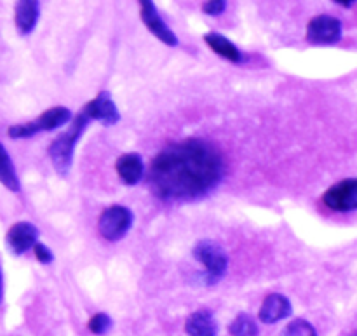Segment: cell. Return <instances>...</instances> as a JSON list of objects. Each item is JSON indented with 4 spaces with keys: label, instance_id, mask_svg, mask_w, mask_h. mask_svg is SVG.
<instances>
[{
    "label": "cell",
    "instance_id": "obj_2",
    "mask_svg": "<svg viewBox=\"0 0 357 336\" xmlns=\"http://www.w3.org/2000/svg\"><path fill=\"white\" fill-rule=\"evenodd\" d=\"M89 115H87L86 110L82 108V110L73 117L70 128L66 129L65 132H61V135L49 145L47 153L49 157H51L52 166L58 171L59 176H66V174L70 173V169H72L75 145L80 139V136L84 135L87 125H89Z\"/></svg>",
    "mask_w": 357,
    "mask_h": 336
},
{
    "label": "cell",
    "instance_id": "obj_6",
    "mask_svg": "<svg viewBox=\"0 0 357 336\" xmlns=\"http://www.w3.org/2000/svg\"><path fill=\"white\" fill-rule=\"evenodd\" d=\"M323 204L337 213H351L357 209V178L335 183L323 194Z\"/></svg>",
    "mask_w": 357,
    "mask_h": 336
},
{
    "label": "cell",
    "instance_id": "obj_4",
    "mask_svg": "<svg viewBox=\"0 0 357 336\" xmlns=\"http://www.w3.org/2000/svg\"><path fill=\"white\" fill-rule=\"evenodd\" d=\"M68 121H72V112L66 107H52L45 110L44 114L38 115L35 121L26 122V124H16L10 125L7 135L9 138L21 139V138H31V136L38 135V132L54 131V129L63 128Z\"/></svg>",
    "mask_w": 357,
    "mask_h": 336
},
{
    "label": "cell",
    "instance_id": "obj_18",
    "mask_svg": "<svg viewBox=\"0 0 357 336\" xmlns=\"http://www.w3.org/2000/svg\"><path fill=\"white\" fill-rule=\"evenodd\" d=\"M281 336H317V331L309 321L293 319L291 323L282 330Z\"/></svg>",
    "mask_w": 357,
    "mask_h": 336
},
{
    "label": "cell",
    "instance_id": "obj_1",
    "mask_svg": "<svg viewBox=\"0 0 357 336\" xmlns=\"http://www.w3.org/2000/svg\"><path fill=\"white\" fill-rule=\"evenodd\" d=\"M225 164L215 145L201 138L171 143L153 157L149 185L166 202L199 201L223 180Z\"/></svg>",
    "mask_w": 357,
    "mask_h": 336
},
{
    "label": "cell",
    "instance_id": "obj_14",
    "mask_svg": "<svg viewBox=\"0 0 357 336\" xmlns=\"http://www.w3.org/2000/svg\"><path fill=\"white\" fill-rule=\"evenodd\" d=\"M185 331L188 336H216L218 335V326H216L213 314L209 310L201 309L187 317Z\"/></svg>",
    "mask_w": 357,
    "mask_h": 336
},
{
    "label": "cell",
    "instance_id": "obj_9",
    "mask_svg": "<svg viewBox=\"0 0 357 336\" xmlns=\"http://www.w3.org/2000/svg\"><path fill=\"white\" fill-rule=\"evenodd\" d=\"M139 14H142V20L143 23L146 24V28H149V30L152 31V35H155L160 42H164V44L169 45V47L178 45V37L174 35V31L167 26L166 21L160 17L155 3L150 2V0L139 2Z\"/></svg>",
    "mask_w": 357,
    "mask_h": 336
},
{
    "label": "cell",
    "instance_id": "obj_12",
    "mask_svg": "<svg viewBox=\"0 0 357 336\" xmlns=\"http://www.w3.org/2000/svg\"><path fill=\"white\" fill-rule=\"evenodd\" d=\"M115 171H117L119 178L124 181L126 185L132 187V185L138 183L139 180L145 174V164L139 153H122L121 157L115 162Z\"/></svg>",
    "mask_w": 357,
    "mask_h": 336
},
{
    "label": "cell",
    "instance_id": "obj_8",
    "mask_svg": "<svg viewBox=\"0 0 357 336\" xmlns=\"http://www.w3.org/2000/svg\"><path fill=\"white\" fill-rule=\"evenodd\" d=\"M38 229L30 222H17L9 229L6 236V244L9 251L16 257L26 253L28 250L38 244Z\"/></svg>",
    "mask_w": 357,
    "mask_h": 336
},
{
    "label": "cell",
    "instance_id": "obj_22",
    "mask_svg": "<svg viewBox=\"0 0 357 336\" xmlns=\"http://www.w3.org/2000/svg\"><path fill=\"white\" fill-rule=\"evenodd\" d=\"M335 3H338V6H342V7H352V0H347V2H340V0H335Z\"/></svg>",
    "mask_w": 357,
    "mask_h": 336
},
{
    "label": "cell",
    "instance_id": "obj_23",
    "mask_svg": "<svg viewBox=\"0 0 357 336\" xmlns=\"http://www.w3.org/2000/svg\"><path fill=\"white\" fill-rule=\"evenodd\" d=\"M0 295H2V275H0Z\"/></svg>",
    "mask_w": 357,
    "mask_h": 336
},
{
    "label": "cell",
    "instance_id": "obj_21",
    "mask_svg": "<svg viewBox=\"0 0 357 336\" xmlns=\"http://www.w3.org/2000/svg\"><path fill=\"white\" fill-rule=\"evenodd\" d=\"M33 253H35V258H37L42 265H49V264H52V260H54V254H52V251L40 243L33 247Z\"/></svg>",
    "mask_w": 357,
    "mask_h": 336
},
{
    "label": "cell",
    "instance_id": "obj_7",
    "mask_svg": "<svg viewBox=\"0 0 357 336\" xmlns=\"http://www.w3.org/2000/svg\"><path fill=\"white\" fill-rule=\"evenodd\" d=\"M344 28L340 20L330 16V14H321L312 17L307 26V40L314 45H333L342 38Z\"/></svg>",
    "mask_w": 357,
    "mask_h": 336
},
{
    "label": "cell",
    "instance_id": "obj_20",
    "mask_svg": "<svg viewBox=\"0 0 357 336\" xmlns=\"http://www.w3.org/2000/svg\"><path fill=\"white\" fill-rule=\"evenodd\" d=\"M225 9H227L225 0H211V2L202 3V10H204L208 16H220Z\"/></svg>",
    "mask_w": 357,
    "mask_h": 336
},
{
    "label": "cell",
    "instance_id": "obj_17",
    "mask_svg": "<svg viewBox=\"0 0 357 336\" xmlns=\"http://www.w3.org/2000/svg\"><path fill=\"white\" fill-rule=\"evenodd\" d=\"M230 336H258V324L250 314H239L229 326Z\"/></svg>",
    "mask_w": 357,
    "mask_h": 336
},
{
    "label": "cell",
    "instance_id": "obj_19",
    "mask_svg": "<svg viewBox=\"0 0 357 336\" xmlns=\"http://www.w3.org/2000/svg\"><path fill=\"white\" fill-rule=\"evenodd\" d=\"M87 328H89V331L93 335H98V336L107 335L108 331L112 330L110 316H108V314H105V312L96 314V316H93L89 319V323H87Z\"/></svg>",
    "mask_w": 357,
    "mask_h": 336
},
{
    "label": "cell",
    "instance_id": "obj_16",
    "mask_svg": "<svg viewBox=\"0 0 357 336\" xmlns=\"http://www.w3.org/2000/svg\"><path fill=\"white\" fill-rule=\"evenodd\" d=\"M0 183H2L6 188H9L10 192L21 190L20 178H17L16 167H14L9 152L3 148L2 143H0Z\"/></svg>",
    "mask_w": 357,
    "mask_h": 336
},
{
    "label": "cell",
    "instance_id": "obj_15",
    "mask_svg": "<svg viewBox=\"0 0 357 336\" xmlns=\"http://www.w3.org/2000/svg\"><path fill=\"white\" fill-rule=\"evenodd\" d=\"M204 42L213 49V51L216 52V54L222 56V58H225V59H229V61L241 63L244 59L243 52L237 49V45L232 44V42H230L227 37H223V35L211 31V33L204 35Z\"/></svg>",
    "mask_w": 357,
    "mask_h": 336
},
{
    "label": "cell",
    "instance_id": "obj_5",
    "mask_svg": "<svg viewBox=\"0 0 357 336\" xmlns=\"http://www.w3.org/2000/svg\"><path fill=\"white\" fill-rule=\"evenodd\" d=\"M132 223H135V215L126 206H110L105 209L98 222V230H100L101 237L110 243H117L122 237L128 236L131 230Z\"/></svg>",
    "mask_w": 357,
    "mask_h": 336
},
{
    "label": "cell",
    "instance_id": "obj_11",
    "mask_svg": "<svg viewBox=\"0 0 357 336\" xmlns=\"http://www.w3.org/2000/svg\"><path fill=\"white\" fill-rule=\"evenodd\" d=\"M293 312L291 302L288 296L281 295V293H272L264 300L258 312V319L264 324H275L282 319H288Z\"/></svg>",
    "mask_w": 357,
    "mask_h": 336
},
{
    "label": "cell",
    "instance_id": "obj_3",
    "mask_svg": "<svg viewBox=\"0 0 357 336\" xmlns=\"http://www.w3.org/2000/svg\"><path fill=\"white\" fill-rule=\"evenodd\" d=\"M192 254L204 267V274H202L204 284H216L227 274L229 258L223 247L218 246L215 240H199Z\"/></svg>",
    "mask_w": 357,
    "mask_h": 336
},
{
    "label": "cell",
    "instance_id": "obj_13",
    "mask_svg": "<svg viewBox=\"0 0 357 336\" xmlns=\"http://www.w3.org/2000/svg\"><path fill=\"white\" fill-rule=\"evenodd\" d=\"M38 16H40V3L35 0L17 2L14 9V23L20 35H30L37 26Z\"/></svg>",
    "mask_w": 357,
    "mask_h": 336
},
{
    "label": "cell",
    "instance_id": "obj_10",
    "mask_svg": "<svg viewBox=\"0 0 357 336\" xmlns=\"http://www.w3.org/2000/svg\"><path fill=\"white\" fill-rule=\"evenodd\" d=\"M86 114L89 115L91 121H98L103 125H114L121 121V114H119L117 107L114 103V98L108 91H101L94 100L84 107Z\"/></svg>",
    "mask_w": 357,
    "mask_h": 336
}]
</instances>
